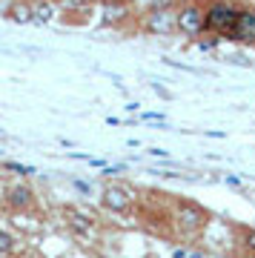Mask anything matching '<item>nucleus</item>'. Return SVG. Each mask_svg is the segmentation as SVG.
<instances>
[{"mask_svg": "<svg viewBox=\"0 0 255 258\" xmlns=\"http://www.w3.org/2000/svg\"><path fill=\"white\" fill-rule=\"evenodd\" d=\"M175 227L181 232L183 238H195L201 232L207 230L210 224V212L198 207L195 201H175V215H172Z\"/></svg>", "mask_w": 255, "mask_h": 258, "instance_id": "f257e3e1", "label": "nucleus"}, {"mask_svg": "<svg viewBox=\"0 0 255 258\" xmlns=\"http://www.w3.org/2000/svg\"><path fill=\"white\" fill-rule=\"evenodd\" d=\"M235 15L238 12L224 3V0H215L212 6H207V35H221L227 37L232 23H235Z\"/></svg>", "mask_w": 255, "mask_h": 258, "instance_id": "f03ea898", "label": "nucleus"}, {"mask_svg": "<svg viewBox=\"0 0 255 258\" xmlns=\"http://www.w3.org/2000/svg\"><path fill=\"white\" fill-rule=\"evenodd\" d=\"M178 32L186 37H201L207 32V9L198 3H186L178 9Z\"/></svg>", "mask_w": 255, "mask_h": 258, "instance_id": "7ed1b4c3", "label": "nucleus"}, {"mask_svg": "<svg viewBox=\"0 0 255 258\" xmlns=\"http://www.w3.org/2000/svg\"><path fill=\"white\" fill-rule=\"evenodd\" d=\"M100 207L106 212H112V215H123V212L132 210V195L120 184H109V186H103V192H100Z\"/></svg>", "mask_w": 255, "mask_h": 258, "instance_id": "20e7f679", "label": "nucleus"}, {"mask_svg": "<svg viewBox=\"0 0 255 258\" xmlns=\"http://www.w3.org/2000/svg\"><path fill=\"white\" fill-rule=\"evenodd\" d=\"M229 40H238V43H249L255 46V12L252 9H244L235 15V23L229 29Z\"/></svg>", "mask_w": 255, "mask_h": 258, "instance_id": "39448f33", "label": "nucleus"}, {"mask_svg": "<svg viewBox=\"0 0 255 258\" xmlns=\"http://www.w3.org/2000/svg\"><path fill=\"white\" fill-rule=\"evenodd\" d=\"M146 32H149V35H169V32H178V12H169V9L152 12V15L146 18Z\"/></svg>", "mask_w": 255, "mask_h": 258, "instance_id": "423d86ee", "label": "nucleus"}, {"mask_svg": "<svg viewBox=\"0 0 255 258\" xmlns=\"http://www.w3.org/2000/svg\"><path fill=\"white\" fill-rule=\"evenodd\" d=\"M35 189L29 184H15V186H9V192H6V204H9L15 212H26V210H32L35 207Z\"/></svg>", "mask_w": 255, "mask_h": 258, "instance_id": "0eeeda50", "label": "nucleus"}, {"mask_svg": "<svg viewBox=\"0 0 255 258\" xmlns=\"http://www.w3.org/2000/svg\"><path fill=\"white\" fill-rule=\"evenodd\" d=\"M100 15H103L100 20H103L106 26H118V23H123V20L132 15V9H129L126 0H112V3H106V6H103V12H100Z\"/></svg>", "mask_w": 255, "mask_h": 258, "instance_id": "6e6552de", "label": "nucleus"}, {"mask_svg": "<svg viewBox=\"0 0 255 258\" xmlns=\"http://www.w3.org/2000/svg\"><path fill=\"white\" fill-rule=\"evenodd\" d=\"M9 18L15 20V23H20V26H26V23H35V12H32V3L29 0H20V3H15L9 9Z\"/></svg>", "mask_w": 255, "mask_h": 258, "instance_id": "1a4fd4ad", "label": "nucleus"}, {"mask_svg": "<svg viewBox=\"0 0 255 258\" xmlns=\"http://www.w3.org/2000/svg\"><path fill=\"white\" fill-rule=\"evenodd\" d=\"M66 221H69V227H72L78 235H92V230H95L89 218H86V215H78L75 210H66Z\"/></svg>", "mask_w": 255, "mask_h": 258, "instance_id": "9d476101", "label": "nucleus"}, {"mask_svg": "<svg viewBox=\"0 0 255 258\" xmlns=\"http://www.w3.org/2000/svg\"><path fill=\"white\" fill-rule=\"evenodd\" d=\"M32 12H35V23H49V20L55 18L52 0H32Z\"/></svg>", "mask_w": 255, "mask_h": 258, "instance_id": "9b49d317", "label": "nucleus"}, {"mask_svg": "<svg viewBox=\"0 0 255 258\" xmlns=\"http://www.w3.org/2000/svg\"><path fill=\"white\" fill-rule=\"evenodd\" d=\"M18 247H20V241L15 238L12 232L0 230V258H3V255H15V252H18Z\"/></svg>", "mask_w": 255, "mask_h": 258, "instance_id": "f8f14e48", "label": "nucleus"}, {"mask_svg": "<svg viewBox=\"0 0 255 258\" xmlns=\"http://www.w3.org/2000/svg\"><path fill=\"white\" fill-rule=\"evenodd\" d=\"M241 247H244L249 255H255V230H244V232H241Z\"/></svg>", "mask_w": 255, "mask_h": 258, "instance_id": "ddd939ff", "label": "nucleus"}, {"mask_svg": "<svg viewBox=\"0 0 255 258\" xmlns=\"http://www.w3.org/2000/svg\"><path fill=\"white\" fill-rule=\"evenodd\" d=\"M215 43H218V37H207V40H198V49L201 52H210V49H215Z\"/></svg>", "mask_w": 255, "mask_h": 258, "instance_id": "4468645a", "label": "nucleus"}, {"mask_svg": "<svg viewBox=\"0 0 255 258\" xmlns=\"http://www.w3.org/2000/svg\"><path fill=\"white\" fill-rule=\"evenodd\" d=\"M6 169H12V172H20V175H29V172H32V166H20V164H6Z\"/></svg>", "mask_w": 255, "mask_h": 258, "instance_id": "2eb2a0df", "label": "nucleus"}, {"mask_svg": "<svg viewBox=\"0 0 255 258\" xmlns=\"http://www.w3.org/2000/svg\"><path fill=\"white\" fill-rule=\"evenodd\" d=\"M152 89H155V92H158V95H161V98H172V95L166 92L164 86H158V83H152Z\"/></svg>", "mask_w": 255, "mask_h": 258, "instance_id": "dca6fc26", "label": "nucleus"}]
</instances>
